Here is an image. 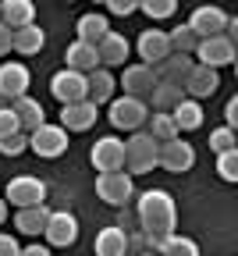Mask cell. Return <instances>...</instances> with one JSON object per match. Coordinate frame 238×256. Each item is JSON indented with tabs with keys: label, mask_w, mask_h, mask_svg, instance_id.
Returning a JSON list of instances; mask_svg holds the SVG:
<instances>
[{
	"label": "cell",
	"mask_w": 238,
	"mask_h": 256,
	"mask_svg": "<svg viewBox=\"0 0 238 256\" xmlns=\"http://www.w3.org/2000/svg\"><path fill=\"white\" fill-rule=\"evenodd\" d=\"M224 128H231V132L238 128V96H234V100H228V124H224Z\"/></svg>",
	"instance_id": "42"
},
{
	"label": "cell",
	"mask_w": 238,
	"mask_h": 256,
	"mask_svg": "<svg viewBox=\"0 0 238 256\" xmlns=\"http://www.w3.org/2000/svg\"><path fill=\"white\" fill-rule=\"evenodd\" d=\"M28 86H32V75L25 64L11 60L0 68V96L4 100H18V96H28Z\"/></svg>",
	"instance_id": "15"
},
{
	"label": "cell",
	"mask_w": 238,
	"mask_h": 256,
	"mask_svg": "<svg viewBox=\"0 0 238 256\" xmlns=\"http://www.w3.org/2000/svg\"><path fill=\"white\" fill-rule=\"evenodd\" d=\"M142 132H146V136H150L156 146H164V142H171V139H178V136H182L171 114H150V121H146V128H142Z\"/></svg>",
	"instance_id": "29"
},
{
	"label": "cell",
	"mask_w": 238,
	"mask_h": 256,
	"mask_svg": "<svg viewBox=\"0 0 238 256\" xmlns=\"http://www.w3.org/2000/svg\"><path fill=\"white\" fill-rule=\"evenodd\" d=\"M86 86H89V96H86V100H89L92 107H100V104H110V100H114L118 78H114L107 68H96V72L86 75Z\"/></svg>",
	"instance_id": "22"
},
{
	"label": "cell",
	"mask_w": 238,
	"mask_h": 256,
	"mask_svg": "<svg viewBox=\"0 0 238 256\" xmlns=\"http://www.w3.org/2000/svg\"><path fill=\"white\" fill-rule=\"evenodd\" d=\"M89 160L100 174H110V171H124V139L118 136H104L96 139L89 150Z\"/></svg>",
	"instance_id": "4"
},
{
	"label": "cell",
	"mask_w": 238,
	"mask_h": 256,
	"mask_svg": "<svg viewBox=\"0 0 238 256\" xmlns=\"http://www.w3.org/2000/svg\"><path fill=\"white\" fill-rule=\"evenodd\" d=\"M217 86H220V72H214V68H202V64H196L192 68V75L185 78V96L188 100H206V96H214L217 92Z\"/></svg>",
	"instance_id": "16"
},
{
	"label": "cell",
	"mask_w": 238,
	"mask_h": 256,
	"mask_svg": "<svg viewBox=\"0 0 238 256\" xmlns=\"http://www.w3.org/2000/svg\"><path fill=\"white\" fill-rule=\"evenodd\" d=\"M107 118H110V128H121V132H142L146 121H150V107L135 96H114L107 104Z\"/></svg>",
	"instance_id": "3"
},
{
	"label": "cell",
	"mask_w": 238,
	"mask_h": 256,
	"mask_svg": "<svg viewBox=\"0 0 238 256\" xmlns=\"http://www.w3.org/2000/svg\"><path fill=\"white\" fill-rule=\"evenodd\" d=\"M11 110L18 118V128L25 136H32L40 124H46V114H43V104L32 100V96H18V100H11Z\"/></svg>",
	"instance_id": "20"
},
{
	"label": "cell",
	"mask_w": 238,
	"mask_h": 256,
	"mask_svg": "<svg viewBox=\"0 0 238 256\" xmlns=\"http://www.w3.org/2000/svg\"><path fill=\"white\" fill-rule=\"evenodd\" d=\"M96 118H100V107H92L89 100L60 107V128L64 132H89V128L96 124Z\"/></svg>",
	"instance_id": "17"
},
{
	"label": "cell",
	"mask_w": 238,
	"mask_h": 256,
	"mask_svg": "<svg viewBox=\"0 0 238 256\" xmlns=\"http://www.w3.org/2000/svg\"><path fill=\"white\" fill-rule=\"evenodd\" d=\"M22 256H50V246L32 242V246H25V249H22Z\"/></svg>",
	"instance_id": "43"
},
{
	"label": "cell",
	"mask_w": 238,
	"mask_h": 256,
	"mask_svg": "<svg viewBox=\"0 0 238 256\" xmlns=\"http://www.w3.org/2000/svg\"><path fill=\"white\" fill-rule=\"evenodd\" d=\"M196 57L202 68H228V64L234 60V43H228L224 36H210V40H199L196 46Z\"/></svg>",
	"instance_id": "13"
},
{
	"label": "cell",
	"mask_w": 238,
	"mask_h": 256,
	"mask_svg": "<svg viewBox=\"0 0 238 256\" xmlns=\"http://www.w3.org/2000/svg\"><path fill=\"white\" fill-rule=\"evenodd\" d=\"M0 256H22L18 238H11V235H0Z\"/></svg>",
	"instance_id": "39"
},
{
	"label": "cell",
	"mask_w": 238,
	"mask_h": 256,
	"mask_svg": "<svg viewBox=\"0 0 238 256\" xmlns=\"http://www.w3.org/2000/svg\"><path fill=\"white\" fill-rule=\"evenodd\" d=\"M50 214H54V210H50L46 203H40V206H25V210L14 214V224H18V232H22V235H43Z\"/></svg>",
	"instance_id": "26"
},
{
	"label": "cell",
	"mask_w": 238,
	"mask_h": 256,
	"mask_svg": "<svg viewBox=\"0 0 238 256\" xmlns=\"http://www.w3.org/2000/svg\"><path fill=\"white\" fill-rule=\"evenodd\" d=\"M135 178L132 174H124V171H110V174H96V196L104 200V203H110V206H124L128 200H132V192H135V185H132Z\"/></svg>",
	"instance_id": "7"
},
{
	"label": "cell",
	"mask_w": 238,
	"mask_h": 256,
	"mask_svg": "<svg viewBox=\"0 0 238 256\" xmlns=\"http://www.w3.org/2000/svg\"><path fill=\"white\" fill-rule=\"evenodd\" d=\"M139 11L150 14V18H171L178 11L174 0H139Z\"/></svg>",
	"instance_id": "33"
},
{
	"label": "cell",
	"mask_w": 238,
	"mask_h": 256,
	"mask_svg": "<svg viewBox=\"0 0 238 256\" xmlns=\"http://www.w3.org/2000/svg\"><path fill=\"white\" fill-rule=\"evenodd\" d=\"M156 256H199V246L185 235H164Z\"/></svg>",
	"instance_id": "31"
},
{
	"label": "cell",
	"mask_w": 238,
	"mask_h": 256,
	"mask_svg": "<svg viewBox=\"0 0 238 256\" xmlns=\"http://www.w3.org/2000/svg\"><path fill=\"white\" fill-rule=\"evenodd\" d=\"M210 150L220 156V153H231L234 150V132H231V128H214V132H210Z\"/></svg>",
	"instance_id": "35"
},
{
	"label": "cell",
	"mask_w": 238,
	"mask_h": 256,
	"mask_svg": "<svg viewBox=\"0 0 238 256\" xmlns=\"http://www.w3.org/2000/svg\"><path fill=\"white\" fill-rule=\"evenodd\" d=\"M192 68H196V60L188 54H171L167 60L156 64V78L160 82H171V86H185V78L192 75Z\"/></svg>",
	"instance_id": "21"
},
{
	"label": "cell",
	"mask_w": 238,
	"mask_h": 256,
	"mask_svg": "<svg viewBox=\"0 0 238 256\" xmlns=\"http://www.w3.org/2000/svg\"><path fill=\"white\" fill-rule=\"evenodd\" d=\"M28 150L36 156H43V160H54L68 150V132L60 124H40L36 132L28 136Z\"/></svg>",
	"instance_id": "8"
},
{
	"label": "cell",
	"mask_w": 238,
	"mask_h": 256,
	"mask_svg": "<svg viewBox=\"0 0 238 256\" xmlns=\"http://www.w3.org/2000/svg\"><path fill=\"white\" fill-rule=\"evenodd\" d=\"M139 64H150V68H156L160 60H167L171 57V43H167V32H160V28H146V32H139Z\"/></svg>",
	"instance_id": "14"
},
{
	"label": "cell",
	"mask_w": 238,
	"mask_h": 256,
	"mask_svg": "<svg viewBox=\"0 0 238 256\" xmlns=\"http://www.w3.org/2000/svg\"><path fill=\"white\" fill-rule=\"evenodd\" d=\"M43 43H46V32H43L40 25H25V28L14 32L11 50H18L22 57H32V54H40V50H43Z\"/></svg>",
	"instance_id": "28"
},
{
	"label": "cell",
	"mask_w": 238,
	"mask_h": 256,
	"mask_svg": "<svg viewBox=\"0 0 238 256\" xmlns=\"http://www.w3.org/2000/svg\"><path fill=\"white\" fill-rule=\"evenodd\" d=\"M43 238H46V242H54L57 249L75 246V238H78V220H75V214H68V210H54V214H50V220H46V228H43Z\"/></svg>",
	"instance_id": "12"
},
{
	"label": "cell",
	"mask_w": 238,
	"mask_h": 256,
	"mask_svg": "<svg viewBox=\"0 0 238 256\" xmlns=\"http://www.w3.org/2000/svg\"><path fill=\"white\" fill-rule=\"evenodd\" d=\"M231 14H224V8L217 4H199L192 14H188V28L196 32V40H210V36H224V25H228Z\"/></svg>",
	"instance_id": "6"
},
{
	"label": "cell",
	"mask_w": 238,
	"mask_h": 256,
	"mask_svg": "<svg viewBox=\"0 0 238 256\" xmlns=\"http://www.w3.org/2000/svg\"><path fill=\"white\" fill-rule=\"evenodd\" d=\"M167 43H171V54H196V46H199V40H196V32L188 28V25H174L171 32H167Z\"/></svg>",
	"instance_id": "32"
},
{
	"label": "cell",
	"mask_w": 238,
	"mask_h": 256,
	"mask_svg": "<svg viewBox=\"0 0 238 256\" xmlns=\"http://www.w3.org/2000/svg\"><path fill=\"white\" fill-rule=\"evenodd\" d=\"M96 54H100V68H118V64H124L128 60V54H132V43H128V36H121V32H107L104 36V43L96 46Z\"/></svg>",
	"instance_id": "18"
},
{
	"label": "cell",
	"mask_w": 238,
	"mask_h": 256,
	"mask_svg": "<svg viewBox=\"0 0 238 256\" xmlns=\"http://www.w3.org/2000/svg\"><path fill=\"white\" fill-rule=\"evenodd\" d=\"M139 256H156V252H150V249H146V252H139Z\"/></svg>",
	"instance_id": "46"
},
{
	"label": "cell",
	"mask_w": 238,
	"mask_h": 256,
	"mask_svg": "<svg viewBox=\"0 0 238 256\" xmlns=\"http://www.w3.org/2000/svg\"><path fill=\"white\" fill-rule=\"evenodd\" d=\"M50 92H54V100H60V107H68V104H82L89 96V86H86V75L64 68L50 78Z\"/></svg>",
	"instance_id": "10"
},
{
	"label": "cell",
	"mask_w": 238,
	"mask_h": 256,
	"mask_svg": "<svg viewBox=\"0 0 238 256\" xmlns=\"http://www.w3.org/2000/svg\"><path fill=\"white\" fill-rule=\"evenodd\" d=\"M156 68H150V64H132V68H124L121 75V86H124V96H135V100H150V92L156 89Z\"/></svg>",
	"instance_id": "11"
},
{
	"label": "cell",
	"mask_w": 238,
	"mask_h": 256,
	"mask_svg": "<svg viewBox=\"0 0 238 256\" xmlns=\"http://www.w3.org/2000/svg\"><path fill=\"white\" fill-rule=\"evenodd\" d=\"M75 32H78V43L100 46V43H104V36L110 32V22H107V14H96V11H89V14H78Z\"/></svg>",
	"instance_id": "23"
},
{
	"label": "cell",
	"mask_w": 238,
	"mask_h": 256,
	"mask_svg": "<svg viewBox=\"0 0 238 256\" xmlns=\"http://www.w3.org/2000/svg\"><path fill=\"white\" fill-rule=\"evenodd\" d=\"M139 224H142V235H174V224H178V206L174 200L167 196L164 188H150L139 196Z\"/></svg>",
	"instance_id": "1"
},
{
	"label": "cell",
	"mask_w": 238,
	"mask_h": 256,
	"mask_svg": "<svg viewBox=\"0 0 238 256\" xmlns=\"http://www.w3.org/2000/svg\"><path fill=\"white\" fill-rule=\"evenodd\" d=\"M156 153H160V146L146 132H132L124 139V174H132V178L150 174L156 168Z\"/></svg>",
	"instance_id": "2"
},
{
	"label": "cell",
	"mask_w": 238,
	"mask_h": 256,
	"mask_svg": "<svg viewBox=\"0 0 238 256\" xmlns=\"http://www.w3.org/2000/svg\"><path fill=\"white\" fill-rule=\"evenodd\" d=\"M217 174L224 178V182H238V150H231V153H220L217 156Z\"/></svg>",
	"instance_id": "34"
},
{
	"label": "cell",
	"mask_w": 238,
	"mask_h": 256,
	"mask_svg": "<svg viewBox=\"0 0 238 256\" xmlns=\"http://www.w3.org/2000/svg\"><path fill=\"white\" fill-rule=\"evenodd\" d=\"M64 64H68L72 72H78V75H89V72L100 68V54H96V46L75 40L72 46H68V54H64Z\"/></svg>",
	"instance_id": "24"
},
{
	"label": "cell",
	"mask_w": 238,
	"mask_h": 256,
	"mask_svg": "<svg viewBox=\"0 0 238 256\" xmlns=\"http://www.w3.org/2000/svg\"><path fill=\"white\" fill-rule=\"evenodd\" d=\"M107 11L110 14H132V11H139V0H110V4H107Z\"/></svg>",
	"instance_id": "38"
},
{
	"label": "cell",
	"mask_w": 238,
	"mask_h": 256,
	"mask_svg": "<svg viewBox=\"0 0 238 256\" xmlns=\"http://www.w3.org/2000/svg\"><path fill=\"white\" fill-rule=\"evenodd\" d=\"M128 252V232L110 224L96 235V256H124Z\"/></svg>",
	"instance_id": "27"
},
{
	"label": "cell",
	"mask_w": 238,
	"mask_h": 256,
	"mask_svg": "<svg viewBox=\"0 0 238 256\" xmlns=\"http://www.w3.org/2000/svg\"><path fill=\"white\" fill-rule=\"evenodd\" d=\"M128 252H132V256L146 252V235H139V232H135V235H128Z\"/></svg>",
	"instance_id": "41"
},
{
	"label": "cell",
	"mask_w": 238,
	"mask_h": 256,
	"mask_svg": "<svg viewBox=\"0 0 238 256\" xmlns=\"http://www.w3.org/2000/svg\"><path fill=\"white\" fill-rule=\"evenodd\" d=\"M171 118H174V124H178V132H196V128L202 124V107L185 96V100L171 110Z\"/></svg>",
	"instance_id": "30"
},
{
	"label": "cell",
	"mask_w": 238,
	"mask_h": 256,
	"mask_svg": "<svg viewBox=\"0 0 238 256\" xmlns=\"http://www.w3.org/2000/svg\"><path fill=\"white\" fill-rule=\"evenodd\" d=\"M192 164H196V146L185 142L182 136L171 139V142H164L160 153H156V168L171 171V174H185V171H192Z\"/></svg>",
	"instance_id": "5"
},
{
	"label": "cell",
	"mask_w": 238,
	"mask_h": 256,
	"mask_svg": "<svg viewBox=\"0 0 238 256\" xmlns=\"http://www.w3.org/2000/svg\"><path fill=\"white\" fill-rule=\"evenodd\" d=\"M0 22H4L11 32L36 25V4L32 0H0Z\"/></svg>",
	"instance_id": "19"
},
{
	"label": "cell",
	"mask_w": 238,
	"mask_h": 256,
	"mask_svg": "<svg viewBox=\"0 0 238 256\" xmlns=\"http://www.w3.org/2000/svg\"><path fill=\"white\" fill-rule=\"evenodd\" d=\"M46 200V185L36 178V174H18L8 182V203H14L18 210L25 206H40Z\"/></svg>",
	"instance_id": "9"
},
{
	"label": "cell",
	"mask_w": 238,
	"mask_h": 256,
	"mask_svg": "<svg viewBox=\"0 0 238 256\" xmlns=\"http://www.w3.org/2000/svg\"><path fill=\"white\" fill-rule=\"evenodd\" d=\"M185 100V89L182 86H171V82H156V89L150 92L146 107H153V114H171L178 104Z\"/></svg>",
	"instance_id": "25"
},
{
	"label": "cell",
	"mask_w": 238,
	"mask_h": 256,
	"mask_svg": "<svg viewBox=\"0 0 238 256\" xmlns=\"http://www.w3.org/2000/svg\"><path fill=\"white\" fill-rule=\"evenodd\" d=\"M4 107H11V100H4V96H0V110H4Z\"/></svg>",
	"instance_id": "45"
},
{
	"label": "cell",
	"mask_w": 238,
	"mask_h": 256,
	"mask_svg": "<svg viewBox=\"0 0 238 256\" xmlns=\"http://www.w3.org/2000/svg\"><path fill=\"white\" fill-rule=\"evenodd\" d=\"M14 132H22V128H18V118H14L11 107H4V110H0V139H8V136H14Z\"/></svg>",
	"instance_id": "37"
},
{
	"label": "cell",
	"mask_w": 238,
	"mask_h": 256,
	"mask_svg": "<svg viewBox=\"0 0 238 256\" xmlns=\"http://www.w3.org/2000/svg\"><path fill=\"white\" fill-rule=\"evenodd\" d=\"M11 40H14V32H11L4 22H0V57H4V54H11Z\"/></svg>",
	"instance_id": "40"
},
{
	"label": "cell",
	"mask_w": 238,
	"mask_h": 256,
	"mask_svg": "<svg viewBox=\"0 0 238 256\" xmlns=\"http://www.w3.org/2000/svg\"><path fill=\"white\" fill-rule=\"evenodd\" d=\"M4 220H8V203L0 200V224H4Z\"/></svg>",
	"instance_id": "44"
},
{
	"label": "cell",
	"mask_w": 238,
	"mask_h": 256,
	"mask_svg": "<svg viewBox=\"0 0 238 256\" xmlns=\"http://www.w3.org/2000/svg\"><path fill=\"white\" fill-rule=\"evenodd\" d=\"M25 150H28V136L25 132H14L8 139H0V153H4V156H22Z\"/></svg>",
	"instance_id": "36"
}]
</instances>
